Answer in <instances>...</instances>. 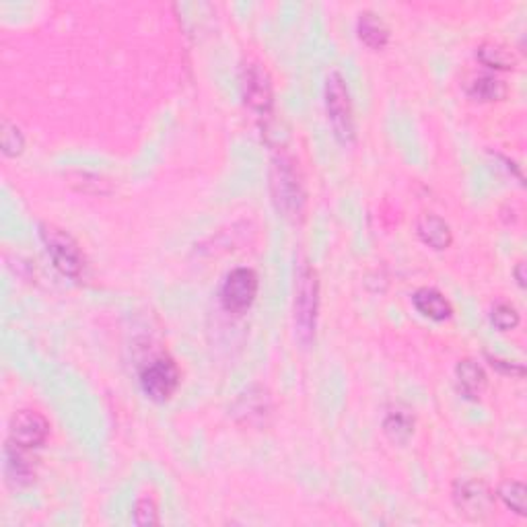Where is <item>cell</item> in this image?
Segmentation results:
<instances>
[{
	"label": "cell",
	"mask_w": 527,
	"mask_h": 527,
	"mask_svg": "<svg viewBox=\"0 0 527 527\" xmlns=\"http://www.w3.org/2000/svg\"><path fill=\"white\" fill-rule=\"evenodd\" d=\"M319 311V278L310 264H301L295 285V334L303 346L316 338Z\"/></svg>",
	"instance_id": "1"
},
{
	"label": "cell",
	"mask_w": 527,
	"mask_h": 527,
	"mask_svg": "<svg viewBox=\"0 0 527 527\" xmlns=\"http://www.w3.org/2000/svg\"><path fill=\"white\" fill-rule=\"evenodd\" d=\"M270 180L276 208L283 212L286 218L303 217L305 190L303 183H301L299 171L295 169V161L286 155L276 157V159L272 161Z\"/></svg>",
	"instance_id": "2"
},
{
	"label": "cell",
	"mask_w": 527,
	"mask_h": 527,
	"mask_svg": "<svg viewBox=\"0 0 527 527\" xmlns=\"http://www.w3.org/2000/svg\"><path fill=\"white\" fill-rule=\"evenodd\" d=\"M326 112L336 139L342 145H351L354 140L353 101L348 95L346 81L338 71L330 72L326 79Z\"/></svg>",
	"instance_id": "3"
},
{
	"label": "cell",
	"mask_w": 527,
	"mask_h": 527,
	"mask_svg": "<svg viewBox=\"0 0 527 527\" xmlns=\"http://www.w3.org/2000/svg\"><path fill=\"white\" fill-rule=\"evenodd\" d=\"M39 237L46 245L47 253H50L52 262L56 268L63 272L64 276L79 278L85 270V256L81 251L79 243L68 235L64 229L56 227V225L42 223L39 225Z\"/></svg>",
	"instance_id": "4"
},
{
	"label": "cell",
	"mask_w": 527,
	"mask_h": 527,
	"mask_svg": "<svg viewBox=\"0 0 527 527\" xmlns=\"http://www.w3.org/2000/svg\"><path fill=\"white\" fill-rule=\"evenodd\" d=\"M182 375L180 369L169 357L155 359L150 365L142 369L140 373V386L142 392L147 394V398L153 402H167L171 395L180 387Z\"/></svg>",
	"instance_id": "5"
},
{
	"label": "cell",
	"mask_w": 527,
	"mask_h": 527,
	"mask_svg": "<svg viewBox=\"0 0 527 527\" xmlns=\"http://www.w3.org/2000/svg\"><path fill=\"white\" fill-rule=\"evenodd\" d=\"M454 505L470 522H484L495 509V495L480 480H460L454 486Z\"/></svg>",
	"instance_id": "6"
},
{
	"label": "cell",
	"mask_w": 527,
	"mask_h": 527,
	"mask_svg": "<svg viewBox=\"0 0 527 527\" xmlns=\"http://www.w3.org/2000/svg\"><path fill=\"white\" fill-rule=\"evenodd\" d=\"M258 275L251 268H235L225 278L221 303L229 313H243L258 297Z\"/></svg>",
	"instance_id": "7"
},
{
	"label": "cell",
	"mask_w": 527,
	"mask_h": 527,
	"mask_svg": "<svg viewBox=\"0 0 527 527\" xmlns=\"http://www.w3.org/2000/svg\"><path fill=\"white\" fill-rule=\"evenodd\" d=\"M50 435V422L36 410H21L13 416L9 427V441L23 449H39Z\"/></svg>",
	"instance_id": "8"
},
{
	"label": "cell",
	"mask_w": 527,
	"mask_h": 527,
	"mask_svg": "<svg viewBox=\"0 0 527 527\" xmlns=\"http://www.w3.org/2000/svg\"><path fill=\"white\" fill-rule=\"evenodd\" d=\"M243 99L253 112L268 114L275 104V89H272V79L268 71L259 64H250L243 71L242 79Z\"/></svg>",
	"instance_id": "9"
},
{
	"label": "cell",
	"mask_w": 527,
	"mask_h": 527,
	"mask_svg": "<svg viewBox=\"0 0 527 527\" xmlns=\"http://www.w3.org/2000/svg\"><path fill=\"white\" fill-rule=\"evenodd\" d=\"M27 451L30 449L19 447L13 441L6 443L4 447V478L13 489H23L36 480V468H33Z\"/></svg>",
	"instance_id": "10"
},
{
	"label": "cell",
	"mask_w": 527,
	"mask_h": 527,
	"mask_svg": "<svg viewBox=\"0 0 527 527\" xmlns=\"http://www.w3.org/2000/svg\"><path fill=\"white\" fill-rule=\"evenodd\" d=\"M270 395L266 394L262 387H250L248 392L242 394L233 406V414L237 416L239 421L253 424L262 422L264 416L270 414Z\"/></svg>",
	"instance_id": "11"
},
{
	"label": "cell",
	"mask_w": 527,
	"mask_h": 527,
	"mask_svg": "<svg viewBox=\"0 0 527 527\" xmlns=\"http://www.w3.org/2000/svg\"><path fill=\"white\" fill-rule=\"evenodd\" d=\"M416 231H419V237L422 242L437 251L447 250L451 242H454V233H451L449 225L445 223L441 217L433 215V212H427V215H422L419 218Z\"/></svg>",
	"instance_id": "12"
},
{
	"label": "cell",
	"mask_w": 527,
	"mask_h": 527,
	"mask_svg": "<svg viewBox=\"0 0 527 527\" xmlns=\"http://www.w3.org/2000/svg\"><path fill=\"white\" fill-rule=\"evenodd\" d=\"M412 303L422 318H429L433 321H445L454 316V307L445 299L443 293L437 289H429V286L414 293Z\"/></svg>",
	"instance_id": "13"
},
{
	"label": "cell",
	"mask_w": 527,
	"mask_h": 527,
	"mask_svg": "<svg viewBox=\"0 0 527 527\" xmlns=\"http://www.w3.org/2000/svg\"><path fill=\"white\" fill-rule=\"evenodd\" d=\"M455 378H457V386H460L462 394L470 400H480L486 386H489V379H486L484 369L472 359H463V361L457 362Z\"/></svg>",
	"instance_id": "14"
},
{
	"label": "cell",
	"mask_w": 527,
	"mask_h": 527,
	"mask_svg": "<svg viewBox=\"0 0 527 527\" xmlns=\"http://www.w3.org/2000/svg\"><path fill=\"white\" fill-rule=\"evenodd\" d=\"M465 93L480 104H492L506 98V85L495 74H476L465 83Z\"/></svg>",
	"instance_id": "15"
},
{
	"label": "cell",
	"mask_w": 527,
	"mask_h": 527,
	"mask_svg": "<svg viewBox=\"0 0 527 527\" xmlns=\"http://www.w3.org/2000/svg\"><path fill=\"white\" fill-rule=\"evenodd\" d=\"M357 33L361 42L371 50H383L389 42V27L383 23L379 15H375L371 11H365L359 15Z\"/></svg>",
	"instance_id": "16"
},
{
	"label": "cell",
	"mask_w": 527,
	"mask_h": 527,
	"mask_svg": "<svg viewBox=\"0 0 527 527\" xmlns=\"http://www.w3.org/2000/svg\"><path fill=\"white\" fill-rule=\"evenodd\" d=\"M476 56L486 68L492 71H513L517 66V58L509 47L497 42H486L478 47Z\"/></svg>",
	"instance_id": "17"
},
{
	"label": "cell",
	"mask_w": 527,
	"mask_h": 527,
	"mask_svg": "<svg viewBox=\"0 0 527 527\" xmlns=\"http://www.w3.org/2000/svg\"><path fill=\"white\" fill-rule=\"evenodd\" d=\"M383 433L392 443H408L410 437L414 435V416L408 410H392L383 421Z\"/></svg>",
	"instance_id": "18"
},
{
	"label": "cell",
	"mask_w": 527,
	"mask_h": 527,
	"mask_svg": "<svg viewBox=\"0 0 527 527\" xmlns=\"http://www.w3.org/2000/svg\"><path fill=\"white\" fill-rule=\"evenodd\" d=\"M497 495L506 505V509L517 513L519 517H523L527 513V489L523 482L505 480L501 486H498Z\"/></svg>",
	"instance_id": "19"
},
{
	"label": "cell",
	"mask_w": 527,
	"mask_h": 527,
	"mask_svg": "<svg viewBox=\"0 0 527 527\" xmlns=\"http://www.w3.org/2000/svg\"><path fill=\"white\" fill-rule=\"evenodd\" d=\"M0 145H3V153L6 157H19L25 149L23 132L19 130L17 124H13L9 120H3V132H0Z\"/></svg>",
	"instance_id": "20"
},
{
	"label": "cell",
	"mask_w": 527,
	"mask_h": 527,
	"mask_svg": "<svg viewBox=\"0 0 527 527\" xmlns=\"http://www.w3.org/2000/svg\"><path fill=\"white\" fill-rule=\"evenodd\" d=\"M490 321L497 330L509 332V330H515V327L519 326V321H522V318H519V313L513 305L498 303V305L492 307Z\"/></svg>",
	"instance_id": "21"
},
{
	"label": "cell",
	"mask_w": 527,
	"mask_h": 527,
	"mask_svg": "<svg viewBox=\"0 0 527 527\" xmlns=\"http://www.w3.org/2000/svg\"><path fill=\"white\" fill-rule=\"evenodd\" d=\"M134 522L139 525H157L159 523V511L153 498H140L134 506Z\"/></svg>",
	"instance_id": "22"
},
{
	"label": "cell",
	"mask_w": 527,
	"mask_h": 527,
	"mask_svg": "<svg viewBox=\"0 0 527 527\" xmlns=\"http://www.w3.org/2000/svg\"><path fill=\"white\" fill-rule=\"evenodd\" d=\"M489 362L492 365V369H497V371L503 373V375H517V378H522L523 375V367L519 365V362L503 361V359H497V357H489Z\"/></svg>",
	"instance_id": "23"
},
{
	"label": "cell",
	"mask_w": 527,
	"mask_h": 527,
	"mask_svg": "<svg viewBox=\"0 0 527 527\" xmlns=\"http://www.w3.org/2000/svg\"><path fill=\"white\" fill-rule=\"evenodd\" d=\"M513 275H515V278H517V283H519V286H522V289H525V262H519L517 264V268L513 270Z\"/></svg>",
	"instance_id": "24"
}]
</instances>
